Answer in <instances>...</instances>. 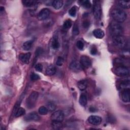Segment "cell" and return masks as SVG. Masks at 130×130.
<instances>
[{"mask_svg": "<svg viewBox=\"0 0 130 130\" xmlns=\"http://www.w3.org/2000/svg\"><path fill=\"white\" fill-rule=\"evenodd\" d=\"M111 15L115 21L117 22H123L126 18V14L122 9L115 8L111 11Z\"/></svg>", "mask_w": 130, "mask_h": 130, "instance_id": "cell-1", "label": "cell"}, {"mask_svg": "<svg viewBox=\"0 0 130 130\" xmlns=\"http://www.w3.org/2000/svg\"><path fill=\"white\" fill-rule=\"evenodd\" d=\"M110 31L112 37L121 36L123 32V29L122 26L118 22L113 21L110 25Z\"/></svg>", "mask_w": 130, "mask_h": 130, "instance_id": "cell-2", "label": "cell"}, {"mask_svg": "<svg viewBox=\"0 0 130 130\" xmlns=\"http://www.w3.org/2000/svg\"><path fill=\"white\" fill-rule=\"evenodd\" d=\"M112 40L114 44L118 48L122 49L126 45V40L122 35L113 36Z\"/></svg>", "mask_w": 130, "mask_h": 130, "instance_id": "cell-3", "label": "cell"}, {"mask_svg": "<svg viewBox=\"0 0 130 130\" xmlns=\"http://www.w3.org/2000/svg\"><path fill=\"white\" fill-rule=\"evenodd\" d=\"M39 93L37 91H32L26 100V106L28 108H34L37 102Z\"/></svg>", "mask_w": 130, "mask_h": 130, "instance_id": "cell-4", "label": "cell"}, {"mask_svg": "<svg viewBox=\"0 0 130 130\" xmlns=\"http://www.w3.org/2000/svg\"><path fill=\"white\" fill-rule=\"evenodd\" d=\"M93 14L96 19H100L102 16V8L100 3L98 1H95L92 9Z\"/></svg>", "mask_w": 130, "mask_h": 130, "instance_id": "cell-5", "label": "cell"}, {"mask_svg": "<svg viewBox=\"0 0 130 130\" xmlns=\"http://www.w3.org/2000/svg\"><path fill=\"white\" fill-rule=\"evenodd\" d=\"M115 73L118 76L124 77L129 75L128 69L124 66H119L116 67L114 71Z\"/></svg>", "mask_w": 130, "mask_h": 130, "instance_id": "cell-6", "label": "cell"}, {"mask_svg": "<svg viewBox=\"0 0 130 130\" xmlns=\"http://www.w3.org/2000/svg\"><path fill=\"white\" fill-rule=\"evenodd\" d=\"M64 118V113L61 110H57L54 112L51 116L52 121L62 122Z\"/></svg>", "mask_w": 130, "mask_h": 130, "instance_id": "cell-7", "label": "cell"}, {"mask_svg": "<svg viewBox=\"0 0 130 130\" xmlns=\"http://www.w3.org/2000/svg\"><path fill=\"white\" fill-rule=\"evenodd\" d=\"M80 63L83 68H88L91 65V61L90 58L87 56L83 55L81 56L80 59Z\"/></svg>", "mask_w": 130, "mask_h": 130, "instance_id": "cell-8", "label": "cell"}, {"mask_svg": "<svg viewBox=\"0 0 130 130\" xmlns=\"http://www.w3.org/2000/svg\"><path fill=\"white\" fill-rule=\"evenodd\" d=\"M50 15V10L47 8L42 9L38 15V18L40 20H44L48 18Z\"/></svg>", "mask_w": 130, "mask_h": 130, "instance_id": "cell-9", "label": "cell"}, {"mask_svg": "<svg viewBox=\"0 0 130 130\" xmlns=\"http://www.w3.org/2000/svg\"><path fill=\"white\" fill-rule=\"evenodd\" d=\"M102 118L96 115H91L88 118V122L94 125H98L100 124L102 122Z\"/></svg>", "mask_w": 130, "mask_h": 130, "instance_id": "cell-10", "label": "cell"}, {"mask_svg": "<svg viewBox=\"0 0 130 130\" xmlns=\"http://www.w3.org/2000/svg\"><path fill=\"white\" fill-rule=\"evenodd\" d=\"M40 116L36 112H32L25 116L24 119L26 121H38L40 119Z\"/></svg>", "mask_w": 130, "mask_h": 130, "instance_id": "cell-11", "label": "cell"}, {"mask_svg": "<svg viewBox=\"0 0 130 130\" xmlns=\"http://www.w3.org/2000/svg\"><path fill=\"white\" fill-rule=\"evenodd\" d=\"M130 89L129 88L125 89L123 90H121V100L125 103H128L129 102V98H130Z\"/></svg>", "mask_w": 130, "mask_h": 130, "instance_id": "cell-12", "label": "cell"}, {"mask_svg": "<svg viewBox=\"0 0 130 130\" xmlns=\"http://www.w3.org/2000/svg\"><path fill=\"white\" fill-rule=\"evenodd\" d=\"M19 56L20 60L22 62L24 63H28L31 56V54L29 52L26 53H21L19 55Z\"/></svg>", "mask_w": 130, "mask_h": 130, "instance_id": "cell-13", "label": "cell"}, {"mask_svg": "<svg viewBox=\"0 0 130 130\" xmlns=\"http://www.w3.org/2000/svg\"><path fill=\"white\" fill-rule=\"evenodd\" d=\"M81 66L80 63H78L76 61H73L70 64V68L73 71L78 72L81 69Z\"/></svg>", "mask_w": 130, "mask_h": 130, "instance_id": "cell-14", "label": "cell"}, {"mask_svg": "<svg viewBox=\"0 0 130 130\" xmlns=\"http://www.w3.org/2000/svg\"><path fill=\"white\" fill-rule=\"evenodd\" d=\"M25 110L23 108L19 107L18 106H17L16 109L14 110V115L16 117L23 115L25 114Z\"/></svg>", "mask_w": 130, "mask_h": 130, "instance_id": "cell-15", "label": "cell"}, {"mask_svg": "<svg viewBox=\"0 0 130 130\" xmlns=\"http://www.w3.org/2000/svg\"><path fill=\"white\" fill-rule=\"evenodd\" d=\"M93 36L98 39H102L104 37L105 34H104V31L100 28H97L94 29L93 32Z\"/></svg>", "mask_w": 130, "mask_h": 130, "instance_id": "cell-16", "label": "cell"}, {"mask_svg": "<svg viewBox=\"0 0 130 130\" xmlns=\"http://www.w3.org/2000/svg\"><path fill=\"white\" fill-rule=\"evenodd\" d=\"M77 86L81 90H85L87 86V81L86 80H82L78 82Z\"/></svg>", "mask_w": 130, "mask_h": 130, "instance_id": "cell-17", "label": "cell"}, {"mask_svg": "<svg viewBox=\"0 0 130 130\" xmlns=\"http://www.w3.org/2000/svg\"><path fill=\"white\" fill-rule=\"evenodd\" d=\"M56 71V68L54 66L51 65V66H49V67H48L46 69V73L48 75L52 76L55 74Z\"/></svg>", "mask_w": 130, "mask_h": 130, "instance_id": "cell-18", "label": "cell"}, {"mask_svg": "<svg viewBox=\"0 0 130 130\" xmlns=\"http://www.w3.org/2000/svg\"><path fill=\"white\" fill-rule=\"evenodd\" d=\"M129 80L123 81L119 84V89L121 91L125 89L129 88Z\"/></svg>", "mask_w": 130, "mask_h": 130, "instance_id": "cell-19", "label": "cell"}, {"mask_svg": "<svg viewBox=\"0 0 130 130\" xmlns=\"http://www.w3.org/2000/svg\"><path fill=\"white\" fill-rule=\"evenodd\" d=\"M52 6L55 9H59L62 7L63 6V1L60 0H55L53 1L52 3Z\"/></svg>", "mask_w": 130, "mask_h": 130, "instance_id": "cell-20", "label": "cell"}, {"mask_svg": "<svg viewBox=\"0 0 130 130\" xmlns=\"http://www.w3.org/2000/svg\"><path fill=\"white\" fill-rule=\"evenodd\" d=\"M79 102V104L82 106H86L87 103V99L86 95L84 94H82L80 96Z\"/></svg>", "mask_w": 130, "mask_h": 130, "instance_id": "cell-21", "label": "cell"}, {"mask_svg": "<svg viewBox=\"0 0 130 130\" xmlns=\"http://www.w3.org/2000/svg\"><path fill=\"white\" fill-rule=\"evenodd\" d=\"M118 5L124 9H128L130 7V2L129 1H120L118 2Z\"/></svg>", "mask_w": 130, "mask_h": 130, "instance_id": "cell-22", "label": "cell"}, {"mask_svg": "<svg viewBox=\"0 0 130 130\" xmlns=\"http://www.w3.org/2000/svg\"><path fill=\"white\" fill-rule=\"evenodd\" d=\"M33 44V41L32 40H29L27 41H26L24 42L23 44L22 47L25 50H28L31 49Z\"/></svg>", "mask_w": 130, "mask_h": 130, "instance_id": "cell-23", "label": "cell"}, {"mask_svg": "<svg viewBox=\"0 0 130 130\" xmlns=\"http://www.w3.org/2000/svg\"><path fill=\"white\" fill-rule=\"evenodd\" d=\"M59 47V43L58 41V40L57 38H53L52 42H51V47L54 49H57Z\"/></svg>", "mask_w": 130, "mask_h": 130, "instance_id": "cell-24", "label": "cell"}, {"mask_svg": "<svg viewBox=\"0 0 130 130\" xmlns=\"http://www.w3.org/2000/svg\"><path fill=\"white\" fill-rule=\"evenodd\" d=\"M22 2L24 6L27 7H32L34 5H35L37 3L36 1H31V0H24V1H22Z\"/></svg>", "mask_w": 130, "mask_h": 130, "instance_id": "cell-25", "label": "cell"}, {"mask_svg": "<svg viewBox=\"0 0 130 130\" xmlns=\"http://www.w3.org/2000/svg\"><path fill=\"white\" fill-rule=\"evenodd\" d=\"M81 5L84 7L85 8L88 9L91 7V4L89 1L88 0H85V1H80Z\"/></svg>", "mask_w": 130, "mask_h": 130, "instance_id": "cell-26", "label": "cell"}, {"mask_svg": "<svg viewBox=\"0 0 130 130\" xmlns=\"http://www.w3.org/2000/svg\"><path fill=\"white\" fill-rule=\"evenodd\" d=\"M39 113L41 115H46L48 112V110L47 107L45 106H41L39 109Z\"/></svg>", "mask_w": 130, "mask_h": 130, "instance_id": "cell-27", "label": "cell"}, {"mask_svg": "<svg viewBox=\"0 0 130 130\" xmlns=\"http://www.w3.org/2000/svg\"><path fill=\"white\" fill-rule=\"evenodd\" d=\"M72 24V23L71 20L70 19L67 20L64 22L63 24V28L65 29H68L71 27Z\"/></svg>", "mask_w": 130, "mask_h": 130, "instance_id": "cell-28", "label": "cell"}, {"mask_svg": "<svg viewBox=\"0 0 130 130\" xmlns=\"http://www.w3.org/2000/svg\"><path fill=\"white\" fill-rule=\"evenodd\" d=\"M46 107L47 108L48 111H53L55 110L56 109L55 105L52 102H48L47 104Z\"/></svg>", "mask_w": 130, "mask_h": 130, "instance_id": "cell-29", "label": "cell"}, {"mask_svg": "<svg viewBox=\"0 0 130 130\" xmlns=\"http://www.w3.org/2000/svg\"><path fill=\"white\" fill-rule=\"evenodd\" d=\"M76 11H77V9L75 6L72 7L69 11V14L71 16L74 17L76 14Z\"/></svg>", "mask_w": 130, "mask_h": 130, "instance_id": "cell-30", "label": "cell"}, {"mask_svg": "<svg viewBox=\"0 0 130 130\" xmlns=\"http://www.w3.org/2000/svg\"><path fill=\"white\" fill-rule=\"evenodd\" d=\"M72 32H73V34L75 36L78 35L79 34V29L78 28V26L76 23H75L73 26V29H72Z\"/></svg>", "mask_w": 130, "mask_h": 130, "instance_id": "cell-31", "label": "cell"}, {"mask_svg": "<svg viewBox=\"0 0 130 130\" xmlns=\"http://www.w3.org/2000/svg\"><path fill=\"white\" fill-rule=\"evenodd\" d=\"M63 62H64V59L61 56H58L56 61V64L58 66H61L63 64Z\"/></svg>", "mask_w": 130, "mask_h": 130, "instance_id": "cell-32", "label": "cell"}, {"mask_svg": "<svg viewBox=\"0 0 130 130\" xmlns=\"http://www.w3.org/2000/svg\"><path fill=\"white\" fill-rule=\"evenodd\" d=\"M52 125L56 129L60 128H61V126H62V125L61 124V122H57V121H52Z\"/></svg>", "mask_w": 130, "mask_h": 130, "instance_id": "cell-33", "label": "cell"}, {"mask_svg": "<svg viewBox=\"0 0 130 130\" xmlns=\"http://www.w3.org/2000/svg\"><path fill=\"white\" fill-rule=\"evenodd\" d=\"M30 78L32 81H36V80H38V79H40V76L38 74L32 73L31 74Z\"/></svg>", "mask_w": 130, "mask_h": 130, "instance_id": "cell-34", "label": "cell"}, {"mask_svg": "<svg viewBox=\"0 0 130 130\" xmlns=\"http://www.w3.org/2000/svg\"><path fill=\"white\" fill-rule=\"evenodd\" d=\"M76 46L79 50H83L84 48V43L81 41H78L76 43Z\"/></svg>", "mask_w": 130, "mask_h": 130, "instance_id": "cell-35", "label": "cell"}, {"mask_svg": "<svg viewBox=\"0 0 130 130\" xmlns=\"http://www.w3.org/2000/svg\"><path fill=\"white\" fill-rule=\"evenodd\" d=\"M35 68L36 71L40 72H42L43 70V66L41 63H37L36 64Z\"/></svg>", "mask_w": 130, "mask_h": 130, "instance_id": "cell-36", "label": "cell"}, {"mask_svg": "<svg viewBox=\"0 0 130 130\" xmlns=\"http://www.w3.org/2000/svg\"><path fill=\"white\" fill-rule=\"evenodd\" d=\"M43 52V50L42 49V48H41V47H39L36 50V52H35V55H36V56H39Z\"/></svg>", "mask_w": 130, "mask_h": 130, "instance_id": "cell-37", "label": "cell"}, {"mask_svg": "<svg viewBox=\"0 0 130 130\" xmlns=\"http://www.w3.org/2000/svg\"><path fill=\"white\" fill-rule=\"evenodd\" d=\"M98 51H97V49L95 47H93L92 48H91V50H90V53L92 55H95L97 54Z\"/></svg>", "mask_w": 130, "mask_h": 130, "instance_id": "cell-38", "label": "cell"}, {"mask_svg": "<svg viewBox=\"0 0 130 130\" xmlns=\"http://www.w3.org/2000/svg\"><path fill=\"white\" fill-rule=\"evenodd\" d=\"M90 25V22L88 20H84L83 22V26L84 28H88Z\"/></svg>", "mask_w": 130, "mask_h": 130, "instance_id": "cell-39", "label": "cell"}, {"mask_svg": "<svg viewBox=\"0 0 130 130\" xmlns=\"http://www.w3.org/2000/svg\"><path fill=\"white\" fill-rule=\"evenodd\" d=\"M89 111H90V112L93 113V112H96V111H97V109H96L94 107L91 106V107H90L89 108Z\"/></svg>", "mask_w": 130, "mask_h": 130, "instance_id": "cell-40", "label": "cell"}]
</instances>
